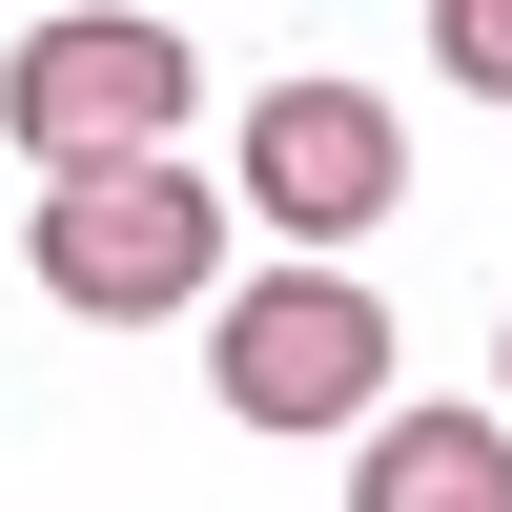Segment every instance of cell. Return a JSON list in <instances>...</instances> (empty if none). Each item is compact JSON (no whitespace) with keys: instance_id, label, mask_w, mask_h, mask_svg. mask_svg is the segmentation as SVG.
Wrapping results in <instances>:
<instances>
[{"instance_id":"cell-1","label":"cell","mask_w":512,"mask_h":512,"mask_svg":"<svg viewBox=\"0 0 512 512\" xmlns=\"http://www.w3.org/2000/svg\"><path fill=\"white\" fill-rule=\"evenodd\" d=\"M205 123V62L164 0H82V21H21V62H0V144L21 164H144Z\"/></svg>"},{"instance_id":"cell-2","label":"cell","mask_w":512,"mask_h":512,"mask_svg":"<svg viewBox=\"0 0 512 512\" xmlns=\"http://www.w3.org/2000/svg\"><path fill=\"white\" fill-rule=\"evenodd\" d=\"M205 390L246 431H369L390 410V308H369L328 246H287L267 287H205Z\"/></svg>"},{"instance_id":"cell-3","label":"cell","mask_w":512,"mask_h":512,"mask_svg":"<svg viewBox=\"0 0 512 512\" xmlns=\"http://www.w3.org/2000/svg\"><path fill=\"white\" fill-rule=\"evenodd\" d=\"M41 287H62L82 328H164L226 287V205L185 185V164H41Z\"/></svg>"},{"instance_id":"cell-4","label":"cell","mask_w":512,"mask_h":512,"mask_svg":"<svg viewBox=\"0 0 512 512\" xmlns=\"http://www.w3.org/2000/svg\"><path fill=\"white\" fill-rule=\"evenodd\" d=\"M246 205H267L287 246H369L410 205L390 103H369V82H267V103H246Z\"/></svg>"},{"instance_id":"cell-5","label":"cell","mask_w":512,"mask_h":512,"mask_svg":"<svg viewBox=\"0 0 512 512\" xmlns=\"http://www.w3.org/2000/svg\"><path fill=\"white\" fill-rule=\"evenodd\" d=\"M349 512H512V431L492 410H369Z\"/></svg>"},{"instance_id":"cell-6","label":"cell","mask_w":512,"mask_h":512,"mask_svg":"<svg viewBox=\"0 0 512 512\" xmlns=\"http://www.w3.org/2000/svg\"><path fill=\"white\" fill-rule=\"evenodd\" d=\"M431 62L472 82V103H512V0H431Z\"/></svg>"},{"instance_id":"cell-7","label":"cell","mask_w":512,"mask_h":512,"mask_svg":"<svg viewBox=\"0 0 512 512\" xmlns=\"http://www.w3.org/2000/svg\"><path fill=\"white\" fill-rule=\"evenodd\" d=\"M492 390H512V328H492ZM492 431H512V410H492Z\"/></svg>"},{"instance_id":"cell-8","label":"cell","mask_w":512,"mask_h":512,"mask_svg":"<svg viewBox=\"0 0 512 512\" xmlns=\"http://www.w3.org/2000/svg\"><path fill=\"white\" fill-rule=\"evenodd\" d=\"M164 21H185V0H164Z\"/></svg>"}]
</instances>
